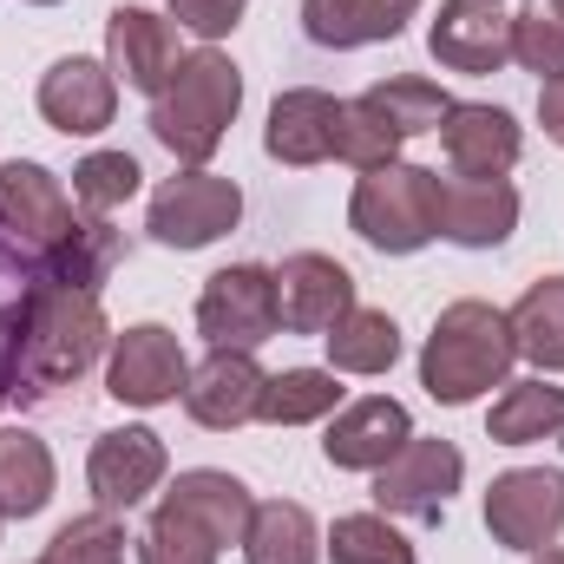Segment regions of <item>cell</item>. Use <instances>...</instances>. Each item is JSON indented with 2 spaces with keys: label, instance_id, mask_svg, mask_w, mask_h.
I'll return each instance as SVG.
<instances>
[{
  "label": "cell",
  "instance_id": "12",
  "mask_svg": "<svg viewBox=\"0 0 564 564\" xmlns=\"http://www.w3.org/2000/svg\"><path fill=\"white\" fill-rule=\"evenodd\" d=\"M426 53L446 73H499L512 59V13L499 0H440L433 26H426Z\"/></svg>",
  "mask_w": 564,
  "mask_h": 564
},
{
  "label": "cell",
  "instance_id": "19",
  "mask_svg": "<svg viewBox=\"0 0 564 564\" xmlns=\"http://www.w3.org/2000/svg\"><path fill=\"white\" fill-rule=\"evenodd\" d=\"M440 144H446V164L459 177H506L525 151L506 106H453L440 119Z\"/></svg>",
  "mask_w": 564,
  "mask_h": 564
},
{
  "label": "cell",
  "instance_id": "16",
  "mask_svg": "<svg viewBox=\"0 0 564 564\" xmlns=\"http://www.w3.org/2000/svg\"><path fill=\"white\" fill-rule=\"evenodd\" d=\"M112 112H119V79H112V66H99V59H59L46 79H40V119L53 126V132H66V139H93V132H106L112 126Z\"/></svg>",
  "mask_w": 564,
  "mask_h": 564
},
{
  "label": "cell",
  "instance_id": "7",
  "mask_svg": "<svg viewBox=\"0 0 564 564\" xmlns=\"http://www.w3.org/2000/svg\"><path fill=\"white\" fill-rule=\"evenodd\" d=\"M486 532L506 552H545L564 532V473L558 466H512L486 492Z\"/></svg>",
  "mask_w": 564,
  "mask_h": 564
},
{
  "label": "cell",
  "instance_id": "38",
  "mask_svg": "<svg viewBox=\"0 0 564 564\" xmlns=\"http://www.w3.org/2000/svg\"><path fill=\"white\" fill-rule=\"evenodd\" d=\"M539 126H545L552 144H564V79H545L539 86Z\"/></svg>",
  "mask_w": 564,
  "mask_h": 564
},
{
  "label": "cell",
  "instance_id": "4",
  "mask_svg": "<svg viewBox=\"0 0 564 564\" xmlns=\"http://www.w3.org/2000/svg\"><path fill=\"white\" fill-rule=\"evenodd\" d=\"M348 224L361 243L388 250V257H414L426 250L440 230H433V171L421 164H381V171H361L355 197H348Z\"/></svg>",
  "mask_w": 564,
  "mask_h": 564
},
{
  "label": "cell",
  "instance_id": "32",
  "mask_svg": "<svg viewBox=\"0 0 564 564\" xmlns=\"http://www.w3.org/2000/svg\"><path fill=\"white\" fill-rule=\"evenodd\" d=\"M328 558L335 564H414V545L388 525V512H348L328 532Z\"/></svg>",
  "mask_w": 564,
  "mask_h": 564
},
{
  "label": "cell",
  "instance_id": "10",
  "mask_svg": "<svg viewBox=\"0 0 564 564\" xmlns=\"http://www.w3.org/2000/svg\"><path fill=\"white\" fill-rule=\"evenodd\" d=\"M433 230L459 250H499L519 230V191L506 177H433Z\"/></svg>",
  "mask_w": 564,
  "mask_h": 564
},
{
  "label": "cell",
  "instance_id": "41",
  "mask_svg": "<svg viewBox=\"0 0 564 564\" xmlns=\"http://www.w3.org/2000/svg\"><path fill=\"white\" fill-rule=\"evenodd\" d=\"M552 13H564V0H552Z\"/></svg>",
  "mask_w": 564,
  "mask_h": 564
},
{
  "label": "cell",
  "instance_id": "3",
  "mask_svg": "<svg viewBox=\"0 0 564 564\" xmlns=\"http://www.w3.org/2000/svg\"><path fill=\"white\" fill-rule=\"evenodd\" d=\"M237 106H243V73H237L217 46H197V53H184L177 73L164 79V93H158V106H151V132H158V144H164L171 158L204 164V158L224 144Z\"/></svg>",
  "mask_w": 564,
  "mask_h": 564
},
{
  "label": "cell",
  "instance_id": "29",
  "mask_svg": "<svg viewBox=\"0 0 564 564\" xmlns=\"http://www.w3.org/2000/svg\"><path fill=\"white\" fill-rule=\"evenodd\" d=\"M341 408V381L335 368H289V375H270L263 381V408L257 421L270 426H302V421H322Z\"/></svg>",
  "mask_w": 564,
  "mask_h": 564
},
{
  "label": "cell",
  "instance_id": "11",
  "mask_svg": "<svg viewBox=\"0 0 564 564\" xmlns=\"http://www.w3.org/2000/svg\"><path fill=\"white\" fill-rule=\"evenodd\" d=\"M184 381H191V361H184V348H177L171 328L139 322V328L112 335V368H106V394L112 401H126V408H164V401L184 394Z\"/></svg>",
  "mask_w": 564,
  "mask_h": 564
},
{
  "label": "cell",
  "instance_id": "37",
  "mask_svg": "<svg viewBox=\"0 0 564 564\" xmlns=\"http://www.w3.org/2000/svg\"><path fill=\"white\" fill-rule=\"evenodd\" d=\"M171 20L191 26L197 40H224L243 26V0H171Z\"/></svg>",
  "mask_w": 564,
  "mask_h": 564
},
{
  "label": "cell",
  "instance_id": "28",
  "mask_svg": "<svg viewBox=\"0 0 564 564\" xmlns=\"http://www.w3.org/2000/svg\"><path fill=\"white\" fill-rule=\"evenodd\" d=\"M119 257H126V243H119V230L93 210V217H79L73 224V237L40 263V276L46 282H66V289H93L99 295V282L119 270Z\"/></svg>",
  "mask_w": 564,
  "mask_h": 564
},
{
  "label": "cell",
  "instance_id": "30",
  "mask_svg": "<svg viewBox=\"0 0 564 564\" xmlns=\"http://www.w3.org/2000/svg\"><path fill=\"white\" fill-rule=\"evenodd\" d=\"M401 139H421V132H440V119L453 112V99L433 86V79H381V86H368L361 93Z\"/></svg>",
  "mask_w": 564,
  "mask_h": 564
},
{
  "label": "cell",
  "instance_id": "31",
  "mask_svg": "<svg viewBox=\"0 0 564 564\" xmlns=\"http://www.w3.org/2000/svg\"><path fill=\"white\" fill-rule=\"evenodd\" d=\"M401 132L368 106V99H341V126H335V158L355 164V171H381V164H401Z\"/></svg>",
  "mask_w": 564,
  "mask_h": 564
},
{
  "label": "cell",
  "instance_id": "22",
  "mask_svg": "<svg viewBox=\"0 0 564 564\" xmlns=\"http://www.w3.org/2000/svg\"><path fill=\"white\" fill-rule=\"evenodd\" d=\"M421 0H302V26L315 46H375V40H394L408 20H414Z\"/></svg>",
  "mask_w": 564,
  "mask_h": 564
},
{
  "label": "cell",
  "instance_id": "5",
  "mask_svg": "<svg viewBox=\"0 0 564 564\" xmlns=\"http://www.w3.org/2000/svg\"><path fill=\"white\" fill-rule=\"evenodd\" d=\"M243 217V191L217 171H177L151 191V237L164 250H204L224 230H237Z\"/></svg>",
  "mask_w": 564,
  "mask_h": 564
},
{
  "label": "cell",
  "instance_id": "21",
  "mask_svg": "<svg viewBox=\"0 0 564 564\" xmlns=\"http://www.w3.org/2000/svg\"><path fill=\"white\" fill-rule=\"evenodd\" d=\"M164 506L191 512L217 545H243V532H250V519H257L250 486H243V479H230V473H217V466L177 473V479H171V492H164Z\"/></svg>",
  "mask_w": 564,
  "mask_h": 564
},
{
  "label": "cell",
  "instance_id": "40",
  "mask_svg": "<svg viewBox=\"0 0 564 564\" xmlns=\"http://www.w3.org/2000/svg\"><path fill=\"white\" fill-rule=\"evenodd\" d=\"M0 401H7V375H0Z\"/></svg>",
  "mask_w": 564,
  "mask_h": 564
},
{
  "label": "cell",
  "instance_id": "8",
  "mask_svg": "<svg viewBox=\"0 0 564 564\" xmlns=\"http://www.w3.org/2000/svg\"><path fill=\"white\" fill-rule=\"evenodd\" d=\"M73 224L79 217H73V204H66V191H59V177L46 164H26V158L0 164V237L13 250H26L33 263H46L73 237Z\"/></svg>",
  "mask_w": 564,
  "mask_h": 564
},
{
  "label": "cell",
  "instance_id": "2",
  "mask_svg": "<svg viewBox=\"0 0 564 564\" xmlns=\"http://www.w3.org/2000/svg\"><path fill=\"white\" fill-rule=\"evenodd\" d=\"M512 361H519V341H512L506 308L453 302V308H440V322L421 348V388L440 408H473L479 394L506 388Z\"/></svg>",
  "mask_w": 564,
  "mask_h": 564
},
{
  "label": "cell",
  "instance_id": "6",
  "mask_svg": "<svg viewBox=\"0 0 564 564\" xmlns=\"http://www.w3.org/2000/svg\"><path fill=\"white\" fill-rule=\"evenodd\" d=\"M197 328L210 348H263L282 328L276 315V270L263 263H230L204 282L197 295Z\"/></svg>",
  "mask_w": 564,
  "mask_h": 564
},
{
  "label": "cell",
  "instance_id": "27",
  "mask_svg": "<svg viewBox=\"0 0 564 564\" xmlns=\"http://www.w3.org/2000/svg\"><path fill=\"white\" fill-rule=\"evenodd\" d=\"M506 322H512L519 355H525L539 375H564V276L532 282Z\"/></svg>",
  "mask_w": 564,
  "mask_h": 564
},
{
  "label": "cell",
  "instance_id": "33",
  "mask_svg": "<svg viewBox=\"0 0 564 564\" xmlns=\"http://www.w3.org/2000/svg\"><path fill=\"white\" fill-rule=\"evenodd\" d=\"M217 552L224 545L191 512H177V506H158L151 525H144V539H139V564H217Z\"/></svg>",
  "mask_w": 564,
  "mask_h": 564
},
{
  "label": "cell",
  "instance_id": "25",
  "mask_svg": "<svg viewBox=\"0 0 564 564\" xmlns=\"http://www.w3.org/2000/svg\"><path fill=\"white\" fill-rule=\"evenodd\" d=\"M322 341H328L335 375H388L401 361V328H394L388 308H348Z\"/></svg>",
  "mask_w": 564,
  "mask_h": 564
},
{
  "label": "cell",
  "instance_id": "14",
  "mask_svg": "<svg viewBox=\"0 0 564 564\" xmlns=\"http://www.w3.org/2000/svg\"><path fill=\"white\" fill-rule=\"evenodd\" d=\"M164 440L151 426H112L93 440V459H86V486L99 499V512H132L144 492H158L164 479Z\"/></svg>",
  "mask_w": 564,
  "mask_h": 564
},
{
  "label": "cell",
  "instance_id": "23",
  "mask_svg": "<svg viewBox=\"0 0 564 564\" xmlns=\"http://www.w3.org/2000/svg\"><path fill=\"white\" fill-rule=\"evenodd\" d=\"M53 499V453L26 426H0V519H33Z\"/></svg>",
  "mask_w": 564,
  "mask_h": 564
},
{
  "label": "cell",
  "instance_id": "15",
  "mask_svg": "<svg viewBox=\"0 0 564 564\" xmlns=\"http://www.w3.org/2000/svg\"><path fill=\"white\" fill-rule=\"evenodd\" d=\"M348 308H355V276H348L335 257H322V250H295V257H282L276 315H282L289 335H328Z\"/></svg>",
  "mask_w": 564,
  "mask_h": 564
},
{
  "label": "cell",
  "instance_id": "34",
  "mask_svg": "<svg viewBox=\"0 0 564 564\" xmlns=\"http://www.w3.org/2000/svg\"><path fill=\"white\" fill-rule=\"evenodd\" d=\"M40 564H126V525L112 512H86V519L53 532Z\"/></svg>",
  "mask_w": 564,
  "mask_h": 564
},
{
  "label": "cell",
  "instance_id": "36",
  "mask_svg": "<svg viewBox=\"0 0 564 564\" xmlns=\"http://www.w3.org/2000/svg\"><path fill=\"white\" fill-rule=\"evenodd\" d=\"M512 59L539 79H564V13H552V7L512 13Z\"/></svg>",
  "mask_w": 564,
  "mask_h": 564
},
{
  "label": "cell",
  "instance_id": "18",
  "mask_svg": "<svg viewBox=\"0 0 564 564\" xmlns=\"http://www.w3.org/2000/svg\"><path fill=\"white\" fill-rule=\"evenodd\" d=\"M106 53H112V79H126L132 93H164V79L177 73V26L158 20L151 7H112L106 20Z\"/></svg>",
  "mask_w": 564,
  "mask_h": 564
},
{
  "label": "cell",
  "instance_id": "1",
  "mask_svg": "<svg viewBox=\"0 0 564 564\" xmlns=\"http://www.w3.org/2000/svg\"><path fill=\"white\" fill-rule=\"evenodd\" d=\"M106 341H112V328H106V308H99L93 289H66V282L33 276L26 295L13 302V315H7V335H0L7 394L46 401V394L73 388L106 355Z\"/></svg>",
  "mask_w": 564,
  "mask_h": 564
},
{
  "label": "cell",
  "instance_id": "24",
  "mask_svg": "<svg viewBox=\"0 0 564 564\" xmlns=\"http://www.w3.org/2000/svg\"><path fill=\"white\" fill-rule=\"evenodd\" d=\"M564 433V388H552L545 375L539 381H512L492 414H486V440L492 446H532V440H558Z\"/></svg>",
  "mask_w": 564,
  "mask_h": 564
},
{
  "label": "cell",
  "instance_id": "35",
  "mask_svg": "<svg viewBox=\"0 0 564 564\" xmlns=\"http://www.w3.org/2000/svg\"><path fill=\"white\" fill-rule=\"evenodd\" d=\"M144 184V171H139V158L132 151H93V158H79V171H73V197L86 204V210H119L132 191Z\"/></svg>",
  "mask_w": 564,
  "mask_h": 564
},
{
  "label": "cell",
  "instance_id": "13",
  "mask_svg": "<svg viewBox=\"0 0 564 564\" xmlns=\"http://www.w3.org/2000/svg\"><path fill=\"white\" fill-rule=\"evenodd\" d=\"M263 381H270V375L257 368L250 348H210V355L191 368V381H184V414L197 426H210V433H230V426L257 421Z\"/></svg>",
  "mask_w": 564,
  "mask_h": 564
},
{
  "label": "cell",
  "instance_id": "42",
  "mask_svg": "<svg viewBox=\"0 0 564 564\" xmlns=\"http://www.w3.org/2000/svg\"><path fill=\"white\" fill-rule=\"evenodd\" d=\"M33 7H53V0H33Z\"/></svg>",
  "mask_w": 564,
  "mask_h": 564
},
{
  "label": "cell",
  "instance_id": "26",
  "mask_svg": "<svg viewBox=\"0 0 564 564\" xmlns=\"http://www.w3.org/2000/svg\"><path fill=\"white\" fill-rule=\"evenodd\" d=\"M243 558L250 564H322V532H315L308 506H295V499L257 506V519L243 532Z\"/></svg>",
  "mask_w": 564,
  "mask_h": 564
},
{
  "label": "cell",
  "instance_id": "9",
  "mask_svg": "<svg viewBox=\"0 0 564 564\" xmlns=\"http://www.w3.org/2000/svg\"><path fill=\"white\" fill-rule=\"evenodd\" d=\"M459 479H466V459H459V446L453 440H408L381 473H375V506L381 512H401V519H440L446 512V499L459 492Z\"/></svg>",
  "mask_w": 564,
  "mask_h": 564
},
{
  "label": "cell",
  "instance_id": "17",
  "mask_svg": "<svg viewBox=\"0 0 564 564\" xmlns=\"http://www.w3.org/2000/svg\"><path fill=\"white\" fill-rule=\"evenodd\" d=\"M408 440H414L408 408L388 401V394H368V401H355V408L335 414L328 440H322V453H328V466H341V473H381Z\"/></svg>",
  "mask_w": 564,
  "mask_h": 564
},
{
  "label": "cell",
  "instance_id": "20",
  "mask_svg": "<svg viewBox=\"0 0 564 564\" xmlns=\"http://www.w3.org/2000/svg\"><path fill=\"white\" fill-rule=\"evenodd\" d=\"M335 126H341V99H328L315 86H295L270 106L263 151L276 164H322V158H335Z\"/></svg>",
  "mask_w": 564,
  "mask_h": 564
},
{
  "label": "cell",
  "instance_id": "39",
  "mask_svg": "<svg viewBox=\"0 0 564 564\" xmlns=\"http://www.w3.org/2000/svg\"><path fill=\"white\" fill-rule=\"evenodd\" d=\"M532 564H564V552H552V545H545V552H532Z\"/></svg>",
  "mask_w": 564,
  "mask_h": 564
}]
</instances>
